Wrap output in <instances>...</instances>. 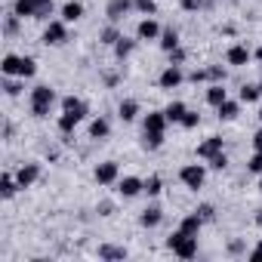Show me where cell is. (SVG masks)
I'll return each instance as SVG.
<instances>
[{"label": "cell", "instance_id": "6da1fadb", "mask_svg": "<svg viewBox=\"0 0 262 262\" xmlns=\"http://www.w3.org/2000/svg\"><path fill=\"white\" fill-rule=\"evenodd\" d=\"M53 102H56V90H53V86L40 83V86L31 90V114H34V117H47L50 108H53Z\"/></svg>", "mask_w": 262, "mask_h": 262}, {"label": "cell", "instance_id": "7a4b0ae2", "mask_svg": "<svg viewBox=\"0 0 262 262\" xmlns=\"http://www.w3.org/2000/svg\"><path fill=\"white\" fill-rule=\"evenodd\" d=\"M167 247H170L179 259H194V256H198V237L185 234L182 228H179L176 234H170V237H167Z\"/></svg>", "mask_w": 262, "mask_h": 262}, {"label": "cell", "instance_id": "3957f363", "mask_svg": "<svg viewBox=\"0 0 262 262\" xmlns=\"http://www.w3.org/2000/svg\"><path fill=\"white\" fill-rule=\"evenodd\" d=\"M179 179H182L185 188L198 191V188H204V182H207V170H204V164H185V167L179 170Z\"/></svg>", "mask_w": 262, "mask_h": 262}, {"label": "cell", "instance_id": "277c9868", "mask_svg": "<svg viewBox=\"0 0 262 262\" xmlns=\"http://www.w3.org/2000/svg\"><path fill=\"white\" fill-rule=\"evenodd\" d=\"M68 40V22H50L43 28V43L47 47H62Z\"/></svg>", "mask_w": 262, "mask_h": 262}, {"label": "cell", "instance_id": "5b68a950", "mask_svg": "<svg viewBox=\"0 0 262 262\" xmlns=\"http://www.w3.org/2000/svg\"><path fill=\"white\" fill-rule=\"evenodd\" d=\"M83 117H86V105H80V108H74V111H65V114L59 117V133H65V136L74 133V126H77Z\"/></svg>", "mask_w": 262, "mask_h": 262}, {"label": "cell", "instance_id": "8992f818", "mask_svg": "<svg viewBox=\"0 0 262 262\" xmlns=\"http://www.w3.org/2000/svg\"><path fill=\"white\" fill-rule=\"evenodd\" d=\"M129 10H133V0H108V7H105V16H108V22H120Z\"/></svg>", "mask_w": 262, "mask_h": 262}, {"label": "cell", "instance_id": "52a82bcc", "mask_svg": "<svg viewBox=\"0 0 262 262\" xmlns=\"http://www.w3.org/2000/svg\"><path fill=\"white\" fill-rule=\"evenodd\" d=\"M182 80H185L182 68H179V65H167V68L161 71V80H158V83H161L164 90H176V86H179Z\"/></svg>", "mask_w": 262, "mask_h": 262}, {"label": "cell", "instance_id": "ba28073f", "mask_svg": "<svg viewBox=\"0 0 262 262\" xmlns=\"http://www.w3.org/2000/svg\"><path fill=\"white\" fill-rule=\"evenodd\" d=\"M117 191H120L123 198H136L139 191H145V182H142L139 176H123V179L117 182Z\"/></svg>", "mask_w": 262, "mask_h": 262}, {"label": "cell", "instance_id": "9c48e42d", "mask_svg": "<svg viewBox=\"0 0 262 262\" xmlns=\"http://www.w3.org/2000/svg\"><path fill=\"white\" fill-rule=\"evenodd\" d=\"M117 176H120V170H117L114 161H105V164L96 167V182L99 185H111V182H117Z\"/></svg>", "mask_w": 262, "mask_h": 262}, {"label": "cell", "instance_id": "30bf717a", "mask_svg": "<svg viewBox=\"0 0 262 262\" xmlns=\"http://www.w3.org/2000/svg\"><path fill=\"white\" fill-rule=\"evenodd\" d=\"M16 179H19L22 188H31V185L40 179V167H37V164H22V167L16 170Z\"/></svg>", "mask_w": 262, "mask_h": 262}, {"label": "cell", "instance_id": "8fae6325", "mask_svg": "<svg viewBox=\"0 0 262 262\" xmlns=\"http://www.w3.org/2000/svg\"><path fill=\"white\" fill-rule=\"evenodd\" d=\"M167 114L164 111H148L145 114V133H164V129H167Z\"/></svg>", "mask_w": 262, "mask_h": 262}, {"label": "cell", "instance_id": "7c38bea8", "mask_svg": "<svg viewBox=\"0 0 262 262\" xmlns=\"http://www.w3.org/2000/svg\"><path fill=\"white\" fill-rule=\"evenodd\" d=\"M136 37H139V40H158V37H161V25H158L155 19H142L139 28H136Z\"/></svg>", "mask_w": 262, "mask_h": 262}, {"label": "cell", "instance_id": "4fadbf2b", "mask_svg": "<svg viewBox=\"0 0 262 262\" xmlns=\"http://www.w3.org/2000/svg\"><path fill=\"white\" fill-rule=\"evenodd\" d=\"M225 59H228V65H234V68H241V65H247V62L253 59V53H250V50H247L244 43H234V47L228 50V56H225Z\"/></svg>", "mask_w": 262, "mask_h": 262}, {"label": "cell", "instance_id": "5bb4252c", "mask_svg": "<svg viewBox=\"0 0 262 262\" xmlns=\"http://www.w3.org/2000/svg\"><path fill=\"white\" fill-rule=\"evenodd\" d=\"M222 151V136H207L201 145H198V158H213V155H219Z\"/></svg>", "mask_w": 262, "mask_h": 262}, {"label": "cell", "instance_id": "9a60e30c", "mask_svg": "<svg viewBox=\"0 0 262 262\" xmlns=\"http://www.w3.org/2000/svg\"><path fill=\"white\" fill-rule=\"evenodd\" d=\"M19 188H22V185H19L16 173H4V176H0V194H4V201L16 198V191H19Z\"/></svg>", "mask_w": 262, "mask_h": 262}, {"label": "cell", "instance_id": "2e32d148", "mask_svg": "<svg viewBox=\"0 0 262 262\" xmlns=\"http://www.w3.org/2000/svg\"><path fill=\"white\" fill-rule=\"evenodd\" d=\"M136 114H139V102H136V99H123V102H120V108H117V117H120L123 123L136 120Z\"/></svg>", "mask_w": 262, "mask_h": 262}, {"label": "cell", "instance_id": "e0dca14e", "mask_svg": "<svg viewBox=\"0 0 262 262\" xmlns=\"http://www.w3.org/2000/svg\"><path fill=\"white\" fill-rule=\"evenodd\" d=\"M179 228H182L185 234H191V237H198V234H201V228H204V219H201V216H198V210H194L191 216H185V219L179 222Z\"/></svg>", "mask_w": 262, "mask_h": 262}, {"label": "cell", "instance_id": "ac0fdd59", "mask_svg": "<svg viewBox=\"0 0 262 262\" xmlns=\"http://www.w3.org/2000/svg\"><path fill=\"white\" fill-rule=\"evenodd\" d=\"M161 219H164L161 207H148V210H142V216H139V225H142V228H155V225H161Z\"/></svg>", "mask_w": 262, "mask_h": 262}, {"label": "cell", "instance_id": "d6986e66", "mask_svg": "<svg viewBox=\"0 0 262 262\" xmlns=\"http://www.w3.org/2000/svg\"><path fill=\"white\" fill-rule=\"evenodd\" d=\"M83 16V4L80 0H68V4L62 7V22H77Z\"/></svg>", "mask_w": 262, "mask_h": 262}, {"label": "cell", "instance_id": "ffe728a7", "mask_svg": "<svg viewBox=\"0 0 262 262\" xmlns=\"http://www.w3.org/2000/svg\"><path fill=\"white\" fill-rule=\"evenodd\" d=\"M225 99H228V93H225V86H222V83H210V86H207V102H210L213 108H219Z\"/></svg>", "mask_w": 262, "mask_h": 262}, {"label": "cell", "instance_id": "44dd1931", "mask_svg": "<svg viewBox=\"0 0 262 262\" xmlns=\"http://www.w3.org/2000/svg\"><path fill=\"white\" fill-rule=\"evenodd\" d=\"M185 111H188V108H185V102H179V99H176V102H170V105L164 108V114H167V120H170V123H182Z\"/></svg>", "mask_w": 262, "mask_h": 262}, {"label": "cell", "instance_id": "7402d4cb", "mask_svg": "<svg viewBox=\"0 0 262 262\" xmlns=\"http://www.w3.org/2000/svg\"><path fill=\"white\" fill-rule=\"evenodd\" d=\"M13 13H16L19 19H34L37 4H34V0H16V4H13Z\"/></svg>", "mask_w": 262, "mask_h": 262}, {"label": "cell", "instance_id": "603a6c76", "mask_svg": "<svg viewBox=\"0 0 262 262\" xmlns=\"http://www.w3.org/2000/svg\"><path fill=\"white\" fill-rule=\"evenodd\" d=\"M19 62H22V56L7 53V56H4V62H0V71H4L7 77H16V74H19Z\"/></svg>", "mask_w": 262, "mask_h": 262}, {"label": "cell", "instance_id": "cb8c5ba5", "mask_svg": "<svg viewBox=\"0 0 262 262\" xmlns=\"http://www.w3.org/2000/svg\"><path fill=\"white\" fill-rule=\"evenodd\" d=\"M108 133H111V123H108L105 117H96V120L90 123V136H93V139H108Z\"/></svg>", "mask_w": 262, "mask_h": 262}, {"label": "cell", "instance_id": "d4e9b609", "mask_svg": "<svg viewBox=\"0 0 262 262\" xmlns=\"http://www.w3.org/2000/svg\"><path fill=\"white\" fill-rule=\"evenodd\" d=\"M176 47H179V34H176L173 28L161 31V50H164V53H173Z\"/></svg>", "mask_w": 262, "mask_h": 262}, {"label": "cell", "instance_id": "484cf974", "mask_svg": "<svg viewBox=\"0 0 262 262\" xmlns=\"http://www.w3.org/2000/svg\"><path fill=\"white\" fill-rule=\"evenodd\" d=\"M34 74H37V62H34L31 56H22V62H19V74H16V77L28 80V77H34Z\"/></svg>", "mask_w": 262, "mask_h": 262}, {"label": "cell", "instance_id": "4316f807", "mask_svg": "<svg viewBox=\"0 0 262 262\" xmlns=\"http://www.w3.org/2000/svg\"><path fill=\"white\" fill-rule=\"evenodd\" d=\"M216 111H219V117H222V120H234V117H237V111H241V105H237V102H231V99H225Z\"/></svg>", "mask_w": 262, "mask_h": 262}, {"label": "cell", "instance_id": "83f0119b", "mask_svg": "<svg viewBox=\"0 0 262 262\" xmlns=\"http://www.w3.org/2000/svg\"><path fill=\"white\" fill-rule=\"evenodd\" d=\"M129 253L123 250V247H111V244H105V247H99V259H126Z\"/></svg>", "mask_w": 262, "mask_h": 262}, {"label": "cell", "instance_id": "f1b7e54d", "mask_svg": "<svg viewBox=\"0 0 262 262\" xmlns=\"http://www.w3.org/2000/svg\"><path fill=\"white\" fill-rule=\"evenodd\" d=\"M237 99L250 105V102H259V99H262V93H259V86H250V83H244V86H241V93H237Z\"/></svg>", "mask_w": 262, "mask_h": 262}, {"label": "cell", "instance_id": "f546056e", "mask_svg": "<svg viewBox=\"0 0 262 262\" xmlns=\"http://www.w3.org/2000/svg\"><path fill=\"white\" fill-rule=\"evenodd\" d=\"M120 37H123V34H120V31L114 28V22H111L108 28H102V34H99V40H102V43H108V47H114V43H117Z\"/></svg>", "mask_w": 262, "mask_h": 262}, {"label": "cell", "instance_id": "4dcf8cb0", "mask_svg": "<svg viewBox=\"0 0 262 262\" xmlns=\"http://www.w3.org/2000/svg\"><path fill=\"white\" fill-rule=\"evenodd\" d=\"M161 191H164V179H161V176H148V179H145V194H148V198H158Z\"/></svg>", "mask_w": 262, "mask_h": 262}, {"label": "cell", "instance_id": "1f68e13d", "mask_svg": "<svg viewBox=\"0 0 262 262\" xmlns=\"http://www.w3.org/2000/svg\"><path fill=\"white\" fill-rule=\"evenodd\" d=\"M133 47H136V43L129 40V37H120V40L114 43V56H117V59H126L129 53H133Z\"/></svg>", "mask_w": 262, "mask_h": 262}, {"label": "cell", "instance_id": "d6a6232c", "mask_svg": "<svg viewBox=\"0 0 262 262\" xmlns=\"http://www.w3.org/2000/svg\"><path fill=\"white\" fill-rule=\"evenodd\" d=\"M37 4V13H34V19H50L53 16V10H56V4L53 0H34Z\"/></svg>", "mask_w": 262, "mask_h": 262}, {"label": "cell", "instance_id": "836d02e7", "mask_svg": "<svg viewBox=\"0 0 262 262\" xmlns=\"http://www.w3.org/2000/svg\"><path fill=\"white\" fill-rule=\"evenodd\" d=\"M133 7H136L142 16H151V13L158 10V4H155V0H133Z\"/></svg>", "mask_w": 262, "mask_h": 262}, {"label": "cell", "instance_id": "e575fe53", "mask_svg": "<svg viewBox=\"0 0 262 262\" xmlns=\"http://www.w3.org/2000/svg\"><path fill=\"white\" fill-rule=\"evenodd\" d=\"M4 93H7L10 99H16V96L22 93V83H19V80H13V77H7V80H4Z\"/></svg>", "mask_w": 262, "mask_h": 262}, {"label": "cell", "instance_id": "d590c367", "mask_svg": "<svg viewBox=\"0 0 262 262\" xmlns=\"http://www.w3.org/2000/svg\"><path fill=\"white\" fill-rule=\"evenodd\" d=\"M198 123H201V114H198V111H185V117H182V126H185V129H194Z\"/></svg>", "mask_w": 262, "mask_h": 262}, {"label": "cell", "instance_id": "8d00e7d4", "mask_svg": "<svg viewBox=\"0 0 262 262\" xmlns=\"http://www.w3.org/2000/svg\"><path fill=\"white\" fill-rule=\"evenodd\" d=\"M164 145V133H145V148H161Z\"/></svg>", "mask_w": 262, "mask_h": 262}, {"label": "cell", "instance_id": "74e56055", "mask_svg": "<svg viewBox=\"0 0 262 262\" xmlns=\"http://www.w3.org/2000/svg\"><path fill=\"white\" fill-rule=\"evenodd\" d=\"M207 74H210V80H213V83H222V80H225V68H219V65H210V68H207Z\"/></svg>", "mask_w": 262, "mask_h": 262}, {"label": "cell", "instance_id": "f35d334b", "mask_svg": "<svg viewBox=\"0 0 262 262\" xmlns=\"http://www.w3.org/2000/svg\"><path fill=\"white\" fill-rule=\"evenodd\" d=\"M210 167H213V170H225V167H228V158H225V151L213 155V158H210Z\"/></svg>", "mask_w": 262, "mask_h": 262}, {"label": "cell", "instance_id": "ab89813d", "mask_svg": "<svg viewBox=\"0 0 262 262\" xmlns=\"http://www.w3.org/2000/svg\"><path fill=\"white\" fill-rule=\"evenodd\" d=\"M247 170H250V173H262V151H256V155L247 161Z\"/></svg>", "mask_w": 262, "mask_h": 262}, {"label": "cell", "instance_id": "60d3db41", "mask_svg": "<svg viewBox=\"0 0 262 262\" xmlns=\"http://www.w3.org/2000/svg\"><path fill=\"white\" fill-rule=\"evenodd\" d=\"M198 216H201L204 222H210V219L216 216V210H213V204H201V207H198Z\"/></svg>", "mask_w": 262, "mask_h": 262}, {"label": "cell", "instance_id": "b9f144b4", "mask_svg": "<svg viewBox=\"0 0 262 262\" xmlns=\"http://www.w3.org/2000/svg\"><path fill=\"white\" fill-rule=\"evenodd\" d=\"M80 105H83V102H80L77 96H65V99H62V108H65V111H74V108H80Z\"/></svg>", "mask_w": 262, "mask_h": 262}, {"label": "cell", "instance_id": "7bdbcfd3", "mask_svg": "<svg viewBox=\"0 0 262 262\" xmlns=\"http://www.w3.org/2000/svg\"><path fill=\"white\" fill-rule=\"evenodd\" d=\"M201 7H204V0H182V10L185 13H198Z\"/></svg>", "mask_w": 262, "mask_h": 262}, {"label": "cell", "instance_id": "ee69618b", "mask_svg": "<svg viewBox=\"0 0 262 262\" xmlns=\"http://www.w3.org/2000/svg\"><path fill=\"white\" fill-rule=\"evenodd\" d=\"M16 31H19V16L13 13V16L7 19V34H16Z\"/></svg>", "mask_w": 262, "mask_h": 262}, {"label": "cell", "instance_id": "f6af8a7d", "mask_svg": "<svg viewBox=\"0 0 262 262\" xmlns=\"http://www.w3.org/2000/svg\"><path fill=\"white\" fill-rule=\"evenodd\" d=\"M253 148L262 151V129H256V133H253Z\"/></svg>", "mask_w": 262, "mask_h": 262}, {"label": "cell", "instance_id": "bcb514c9", "mask_svg": "<svg viewBox=\"0 0 262 262\" xmlns=\"http://www.w3.org/2000/svg\"><path fill=\"white\" fill-rule=\"evenodd\" d=\"M207 77H210L207 68H204V71H191V80H194V83H201V80H207Z\"/></svg>", "mask_w": 262, "mask_h": 262}, {"label": "cell", "instance_id": "7dc6e473", "mask_svg": "<svg viewBox=\"0 0 262 262\" xmlns=\"http://www.w3.org/2000/svg\"><path fill=\"white\" fill-rule=\"evenodd\" d=\"M170 56H173V65H179V62H182V59H185V53H182V50H179V47H176V50H173V53H170Z\"/></svg>", "mask_w": 262, "mask_h": 262}, {"label": "cell", "instance_id": "c3c4849f", "mask_svg": "<svg viewBox=\"0 0 262 262\" xmlns=\"http://www.w3.org/2000/svg\"><path fill=\"white\" fill-rule=\"evenodd\" d=\"M250 259H253V262H262V244H259V247L250 253Z\"/></svg>", "mask_w": 262, "mask_h": 262}, {"label": "cell", "instance_id": "681fc988", "mask_svg": "<svg viewBox=\"0 0 262 262\" xmlns=\"http://www.w3.org/2000/svg\"><path fill=\"white\" fill-rule=\"evenodd\" d=\"M256 225H262V210H256Z\"/></svg>", "mask_w": 262, "mask_h": 262}, {"label": "cell", "instance_id": "f907efd6", "mask_svg": "<svg viewBox=\"0 0 262 262\" xmlns=\"http://www.w3.org/2000/svg\"><path fill=\"white\" fill-rule=\"evenodd\" d=\"M253 56H256V59H259V62H262V47H259V50H256V53H253Z\"/></svg>", "mask_w": 262, "mask_h": 262}, {"label": "cell", "instance_id": "816d5d0a", "mask_svg": "<svg viewBox=\"0 0 262 262\" xmlns=\"http://www.w3.org/2000/svg\"><path fill=\"white\" fill-rule=\"evenodd\" d=\"M259 191H262V173H259Z\"/></svg>", "mask_w": 262, "mask_h": 262}, {"label": "cell", "instance_id": "f5cc1de1", "mask_svg": "<svg viewBox=\"0 0 262 262\" xmlns=\"http://www.w3.org/2000/svg\"><path fill=\"white\" fill-rule=\"evenodd\" d=\"M259 120H262V108H259Z\"/></svg>", "mask_w": 262, "mask_h": 262}, {"label": "cell", "instance_id": "db71d44e", "mask_svg": "<svg viewBox=\"0 0 262 262\" xmlns=\"http://www.w3.org/2000/svg\"><path fill=\"white\" fill-rule=\"evenodd\" d=\"M259 93H262V83H259Z\"/></svg>", "mask_w": 262, "mask_h": 262}, {"label": "cell", "instance_id": "11a10c76", "mask_svg": "<svg viewBox=\"0 0 262 262\" xmlns=\"http://www.w3.org/2000/svg\"><path fill=\"white\" fill-rule=\"evenodd\" d=\"M259 244H262V241H259Z\"/></svg>", "mask_w": 262, "mask_h": 262}]
</instances>
